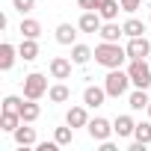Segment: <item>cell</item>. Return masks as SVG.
Returning <instances> with one entry per match:
<instances>
[{"label": "cell", "mask_w": 151, "mask_h": 151, "mask_svg": "<svg viewBox=\"0 0 151 151\" xmlns=\"http://www.w3.org/2000/svg\"><path fill=\"white\" fill-rule=\"evenodd\" d=\"M119 36H124V27H119L116 21H107L101 27V39L104 42H119Z\"/></svg>", "instance_id": "d6986e66"}, {"label": "cell", "mask_w": 151, "mask_h": 151, "mask_svg": "<svg viewBox=\"0 0 151 151\" xmlns=\"http://www.w3.org/2000/svg\"><path fill=\"white\" fill-rule=\"evenodd\" d=\"M74 39H77V27L74 24H59L56 27V42L59 45H74Z\"/></svg>", "instance_id": "ac0fdd59"}, {"label": "cell", "mask_w": 151, "mask_h": 151, "mask_svg": "<svg viewBox=\"0 0 151 151\" xmlns=\"http://www.w3.org/2000/svg\"><path fill=\"white\" fill-rule=\"evenodd\" d=\"M86 130H89V136H92L95 142H104V139H110V133H116V130H113V124H110L107 119H101V116H98V119H92V122L86 124Z\"/></svg>", "instance_id": "5b68a950"}, {"label": "cell", "mask_w": 151, "mask_h": 151, "mask_svg": "<svg viewBox=\"0 0 151 151\" xmlns=\"http://www.w3.org/2000/svg\"><path fill=\"white\" fill-rule=\"evenodd\" d=\"M127 104H130V110H148V104H151V98L145 95V89H136V92H130V98H127Z\"/></svg>", "instance_id": "44dd1931"}, {"label": "cell", "mask_w": 151, "mask_h": 151, "mask_svg": "<svg viewBox=\"0 0 151 151\" xmlns=\"http://www.w3.org/2000/svg\"><path fill=\"white\" fill-rule=\"evenodd\" d=\"M53 139H56L59 145H71V139H74V127H71V124H68V127H56Z\"/></svg>", "instance_id": "484cf974"}, {"label": "cell", "mask_w": 151, "mask_h": 151, "mask_svg": "<svg viewBox=\"0 0 151 151\" xmlns=\"http://www.w3.org/2000/svg\"><path fill=\"white\" fill-rule=\"evenodd\" d=\"M98 12H101L104 21H116L119 18V3H116V0H104V3L98 6Z\"/></svg>", "instance_id": "603a6c76"}, {"label": "cell", "mask_w": 151, "mask_h": 151, "mask_svg": "<svg viewBox=\"0 0 151 151\" xmlns=\"http://www.w3.org/2000/svg\"><path fill=\"white\" fill-rule=\"evenodd\" d=\"M12 6H15L21 15H27V12H33V9H36V0H12Z\"/></svg>", "instance_id": "83f0119b"}, {"label": "cell", "mask_w": 151, "mask_h": 151, "mask_svg": "<svg viewBox=\"0 0 151 151\" xmlns=\"http://www.w3.org/2000/svg\"><path fill=\"white\" fill-rule=\"evenodd\" d=\"M148 21H151V18H148Z\"/></svg>", "instance_id": "1f68e13d"}, {"label": "cell", "mask_w": 151, "mask_h": 151, "mask_svg": "<svg viewBox=\"0 0 151 151\" xmlns=\"http://www.w3.org/2000/svg\"><path fill=\"white\" fill-rule=\"evenodd\" d=\"M133 139H139V142H151V122H139L136 124V130H133Z\"/></svg>", "instance_id": "d4e9b609"}, {"label": "cell", "mask_w": 151, "mask_h": 151, "mask_svg": "<svg viewBox=\"0 0 151 151\" xmlns=\"http://www.w3.org/2000/svg\"><path fill=\"white\" fill-rule=\"evenodd\" d=\"M21 107H24V101H21L18 95H6V98H3V110H9V113H21Z\"/></svg>", "instance_id": "4316f807"}, {"label": "cell", "mask_w": 151, "mask_h": 151, "mask_svg": "<svg viewBox=\"0 0 151 151\" xmlns=\"http://www.w3.org/2000/svg\"><path fill=\"white\" fill-rule=\"evenodd\" d=\"M124 59H127V47H119V42H101L95 47V62L104 68H122Z\"/></svg>", "instance_id": "6da1fadb"}, {"label": "cell", "mask_w": 151, "mask_h": 151, "mask_svg": "<svg viewBox=\"0 0 151 151\" xmlns=\"http://www.w3.org/2000/svg\"><path fill=\"white\" fill-rule=\"evenodd\" d=\"M50 77L53 80H68L71 77V62L65 56H53L50 59Z\"/></svg>", "instance_id": "9c48e42d"}, {"label": "cell", "mask_w": 151, "mask_h": 151, "mask_svg": "<svg viewBox=\"0 0 151 151\" xmlns=\"http://www.w3.org/2000/svg\"><path fill=\"white\" fill-rule=\"evenodd\" d=\"M15 142H18L21 148L36 145V130H33V127H27V122H24V124H18V130H15Z\"/></svg>", "instance_id": "8fae6325"}, {"label": "cell", "mask_w": 151, "mask_h": 151, "mask_svg": "<svg viewBox=\"0 0 151 151\" xmlns=\"http://www.w3.org/2000/svg\"><path fill=\"white\" fill-rule=\"evenodd\" d=\"M18 124H24L21 113H9V110H3V116H0V127H3L6 133H15V130H18Z\"/></svg>", "instance_id": "5bb4252c"}, {"label": "cell", "mask_w": 151, "mask_h": 151, "mask_svg": "<svg viewBox=\"0 0 151 151\" xmlns=\"http://www.w3.org/2000/svg\"><path fill=\"white\" fill-rule=\"evenodd\" d=\"M15 53H18L15 45H9V42L0 45V68H3V71H9V68L15 65Z\"/></svg>", "instance_id": "7c38bea8"}, {"label": "cell", "mask_w": 151, "mask_h": 151, "mask_svg": "<svg viewBox=\"0 0 151 151\" xmlns=\"http://www.w3.org/2000/svg\"><path fill=\"white\" fill-rule=\"evenodd\" d=\"M65 124H71V127H86V124H89L86 107H71L68 116H65Z\"/></svg>", "instance_id": "30bf717a"}, {"label": "cell", "mask_w": 151, "mask_h": 151, "mask_svg": "<svg viewBox=\"0 0 151 151\" xmlns=\"http://www.w3.org/2000/svg\"><path fill=\"white\" fill-rule=\"evenodd\" d=\"M127 74H130V83H133L136 89H148V86H151V68H148L145 59H130Z\"/></svg>", "instance_id": "3957f363"}, {"label": "cell", "mask_w": 151, "mask_h": 151, "mask_svg": "<svg viewBox=\"0 0 151 151\" xmlns=\"http://www.w3.org/2000/svg\"><path fill=\"white\" fill-rule=\"evenodd\" d=\"M113 130H116L119 136H133V130H136V122H133L130 116H119V119L113 122Z\"/></svg>", "instance_id": "e0dca14e"}, {"label": "cell", "mask_w": 151, "mask_h": 151, "mask_svg": "<svg viewBox=\"0 0 151 151\" xmlns=\"http://www.w3.org/2000/svg\"><path fill=\"white\" fill-rule=\"evenodd\" d=\"M101 21H104V18H101V12H95V9H92V12H83V15H80L77 27H80L83 33H101V27H104Z\"/></svg>", "instance_id": "52a82bcc"}, {"label": "cell", "mask_w": 151, "mask_h": 151, "mask_svg": "<svg viewBox=\"0 0 151 151\" xmlns=\"http://www.w3.org/2000/svg\"><path fill=\"white\" fill-rule=\"evenodd\" d=\"M80 3V9L83 12H92V9H98V0H77Z\"/></svg>", "instance_id": "f546056e"}, {"label": "cell", "mask_w": 151, "mask_h": 151, "mask_svg": "<svg viewBox=\"0 0 151 151\" xmlns=\"http://www.w3.org/2000/svg\"><path fill=\"white\" fill-rule=\"evenodd\" d=\"M148 119H151V104H148Z\"/></svg>", "instance_id": "4dcf8cb0"}, {"label": "cell", "mask_w": 151, "mask_h": 151, "mask_svg": "<svg viewBox=\"0 0 151 151\" xmlns=\"http://www.w3.org/2000/svg\"><path fill=\"white\" fill-rule=\"evenodd\" d=\"M47 98H50L53 104H65V101L71 98V89H68L65 83H56V86H50V89H47Z\"/></svg>", "instance_id": "ffe728a7"}, {"label": "cell", "mask_w": 151, "mask_h": 151, "mask_svg": "<svg viewBox=\"0 0 151 151\" xmlns=\"http://www.w3.org/2000/svg\"><path fill=\"white\" fill-rule=\"evenodd\" d=\"M18 56H21L24 62H33V59L39 56V45H36V39H24V42L18 45Z\"/></svg>", "instance_id": "2e32d148"}, {"label": "cell", "mask_w": 151, "mask_h": 151, "mask_svg": "<svg viewBox=\"0 0 151 151\" xmlns=\"http://www.w3.org/2000/svg\"><path fill=\"white\" fill-rule=\"evenodd\" d=\"M127 83H130V74H127V71H122V68H110L107 80H104V89H107L110 98H122V95L127 92Z\"/></svg>", "instance_id": "7a4b0ae2"}, {"label": "cell", "mask_w": 151, "mask_h": 151, "mask_svg": "<svg viewBox=\"0 0 151 151\" xmlns=\"http://www.w3.org/2000/svg\"><path fill=\"white\" fill-rule=\"evenodd\" d=\"M39 116H42V110H39V104H36L33 98H27V104L21 107V119H24V122L30 124V122H36Z\"/></svg>", "instance_id": "7402d4cb"}, {"label": "cell", "mask_w": 151, "mask_h": 151, "mask_svg": "<svg viewBox=\"0 0 151 151\" xmlns=\"http://www.w3.org/2000/svg\"><path fill=\"white\" fill-rule=\"evenodd\" d=\"M18 33H21L24 39H39V36H42V24H39L36 18H24L21 27H18Z\"/></svg>", "instance_id": "9a60e30c"}, {"label": "cell", "mask_w": 151, "mask_h": 151, "mask_svg": "<svg viewBox=\"0 0 151 151\" xmlns=\"http://www.w3.org/2000/svg\"><path fill=\"white\" fill-rule=\"evenodd\" d=\"M110 95H107V89H101V86H86L83 89V104L86 107H104V101H107Z\"/></svg>", "instance_id": "ba28073f"}, {"label": "cell", "mask_w": 151, "mask_h": 151, "mask_svg": "<svg viewBox=\"0 0 151 151\" xmlns=\"http://www.w3.org/2000/svg\"><path fill=\"white\" fill-rule=\"evenodd\" d=\"M122 27H124V36H127V39H133V36H142V33H145V24H142L139 18H127Z\"/></svg>", "instance_id": "cb8c5ba5"}, {"label": "cell", "mask_w": 151, "mask_h": 151, "mask_svg": "<svg viewBox=\"0 0 151 151\" xmlns=\"http://www.w3.org/2000/svg\"><path fill=\"white\" fill-rule=\"evenodd\" d=\"M139 3H142V0H122V9H124V12H136Z\"/></svg>", "instance_id": "f1b7e54d"}, {"label": "cell", "mask_w": 151, "mask_h": 151, "mask_svg": "<svg viewBox=\"0 0 151 151\" xmlns=\"http://www.w3.org/2000/svg\"><path fill=\"white\" fill-rule=\"evenodd\" d=\"M148 53H151V42L145 36H133L127 42V59H145Z\"/></svg>", "instance_id": "8992f818"}, {"label": "cell", "mask_w": 151, "mask_h": 151, "mask_svg": "<svg viewBox=\"0 0 151 151\" xmlns=\"http://www.w3.org/2000/svg\"><path fill=\"white\" fill-rule=\"evenodd\" d=\"M45 92H47V77H45V74L33 71V74H27V77H24V98L39 101Z\"/></svg>", "instance_id": "277c9868"}, {"label": "cell", "mask_w": 151, "mask_h": 151, "mask_svg": "<svg viewBox=\"0 0 151 151\" xmlns=\"http://www.w3.org/2000/svg\"><path fill=\"white\" fill-rule=\"evenodd\" d=\"M92 56H95L92 47H86V45H71V62H74V65H86Z\"/></svg>", "instance_id": "4fadbf2b"}]
</instances>
